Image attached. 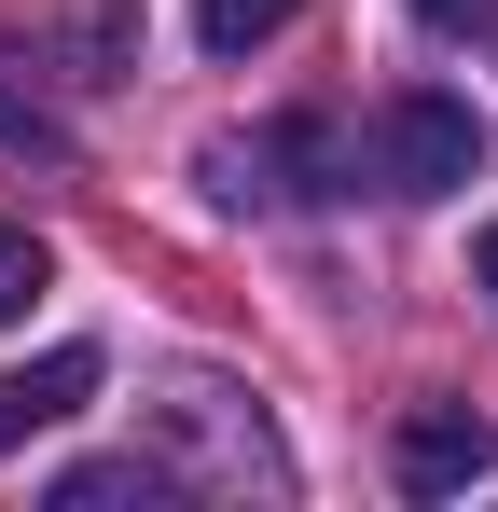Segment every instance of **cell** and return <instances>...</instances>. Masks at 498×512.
I'll return each mask as SVG.
<instances>
[{
    "label": "cell",
    "mask_w": 498,
    "mask_h": 512,
    "mask_svg": "<svg viewBox=\"0 0 498 512\" xmlns=\"http://www.w3.org/2000/svg\"><path fill=\"white\" fill-rule=\"evenodd\" d=\"M153 457L166 485H208V499H291V457L263 443V416L249 402H222V388H180V402H153Z\"/></svg>",
    "instance_id": "6da1fadb"
},
{
    "label": "cell",
    "mask_w": 498,
    "mask_h": 512,
    "mask_svg": "<svg viewBox=\"0 0 498 512\" xmlns=\"http://www.w3.org/2000/svg\"><path fill=\"white\" fill-rule=\"evenodd\" d=\"M471 167H485V125H471V97L402 84L388 111H374V194H457Z\"/></svg>",
    "instance_id": "7a4b0ae2"
},
{
    "label": "cell",
    "mask_w": 498,
    "mask_h": 512,
    "mask_svg": "<svg viewBox=\"0 0 498 512\" xmlns=\"http://www.w3.org/2000/svg\"><path fill=\"white\" fill-rule=\"evenodd\" d=\"M388 471H402V499H457V485L498 471V429L471 416V402H415V416L388 429Z\"/></svg>",
    "instance_id": "3957f363"
},
{
    "label": "cell",
    "mask_w": 498,
    "mask_h": 512,
    "mask_svg": "<svg viewBox=\"0 0 498 512\" xmlns=\"http://www.w3.org/2000/svg\"><path fill=\"white\" fill-rule=\"evenodd\" d=\"M332 125H263V139H208V180L236 194V208H305V194H332Z\"/></svg>",
    "instance_id": "277c9868"
},
{
    "label": "cell",
    "mask_w": 498,
    "mask_h": 512,
    "mask_svg": "<svg viewBox=\"0 0 498 512\" xmlns=\"http://www.w3.org/2000/svg\"><path fill=\"white\" fill-rule=\"evenodd\" d=\"M97 402V346H56V360H28V374H0V457L28 443V429H56Z\"/></svg>",
    "instance_id": "5b68a950"
},
{
    "label": "cell",
    "mask_w": 498,
    "mask_h": 512,
    "mask_svg": "<svg viewBox=\"0 0 498 512\" xmlns=\"http://www.w3.org/2000/svg\"><path fill=\"white\" fill-rule=\"evenodd\" d=\"M56 56H70V84H125L139 70V0H70L56 14Z\"/></svg>",
    "instance_id": "8992f818"
},
{
    "label": "cell",
    "mask_w": 498,
    "mask_h": 512,
    "mask_svg": "<svg viewBox=\"0 0 498 512\" xmlns=\"http://www.w3.org/2000/svg\"><path fill=\"white\" fill-rule=\"evenodd\" d=\"M0 167H42V180H70V167H83L70 111H56V97H28V84H14V56H0Z\"/></svg>",
    "instance_id": "52a82bcc"
},
{
    "label": "cell",
    "mask_w": 498,
    "mask_h": 512,
    "mask_svg": "<svg viewBox=\"0 0 498 512\" xmlns=\"http://www.w3.org/2000/svg\"><path fill=\"white\" fill-rule=\"evenodd\" d=\"M111 499H166L153 457H83V471H56V512H111Z\"/></svg>",
    "instance_id": "ba28073f"
},
{
    "label": "cell",
    "mask_w": 498,
    "mask_h": 512,
    "mask_svg": "<svg viewBox=\"0 0 498 512\" xmlns=\"http://www.w3.org/2000/svg\"><path fill=\"white\" fill-rule=\"evenodd\" d=\"M291 14H305V0H194V42H208V56H249V42H277Z\"/></svg>",
    "instance_id": "9c48e42d"
},
{
    "label": "cell",
    "mask_w": 498,
    "mask_h": 512,
    "mask_svg": "<svg viewBox=\"0 0 498 512\" xmlns=\"http://www.w3.org/2000/svg\"><path fill=\"white\" fill-rule=\"evenodd\" d=\"M42 277H56V250H42L28 222H0V319H28V305H42Z\"/></svg>",
    "instance_id": "30bf717a"
},
{
    "label": "cell",
    "mask_w": 498,
    "mask_h": 512,
    "mask_svg": "<svg viewBox=\"0 0 498 512\" xmlns=\"http://www.w3.org/2000/svg\"><path fill=\"white\" fill-rule=\"evenodd\" d=\"M415 14H429V28H485L498 0H415Z\"/></svg>",
    "instance_id": "8fae6325"
},
{
    "label": "cell",
    "mask_w": 498,
    "mask_h": 512,
    "mask_svg": "<svg viewBox=\"0 0 498 512\" xmlns=\"http://www.w3.org/2000/svg\"><path fill=\"white\" fill-rule=\"evenodd\" d=\"M471 277H485V291H498V222H485V250H471Z\"/></svg>",
    "instance_id": "7c38bea8"
}]
</instances>
